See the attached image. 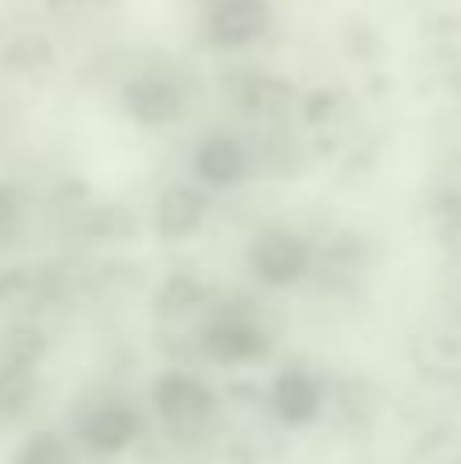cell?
I'll list each match as a JSON object with an SVG mask.
<instances>
[{
    "label": "cell",
    "instance_id": "cell-1",
    "mask_svg": "<svg viewBox=\"0 0 461 464\" xmlns=\"http://www.w3.org/2000/svg\"><path fill=\"white\" fill-rule=\"evenodd\" d=\"M274 354V334H270L261 305L245 294L217 297L201 326V359L217 367H258Z\"/></svg>",
    "mask_w": 461,
    "mask_h": 464
},
{
    "label": "cell",
    "instance_id": "cell-2",
    "mask_svg": "<svg viewBox=\"0 0 461 464\" xmlns=\"http://www.w3.org/2000/svg\"><path fill=\"white\" fill-rule=\"evenodd\" d=\"M152 411L163 428H168L176 440H192V436H209L217 432V420H221V395L204 383L201 375L184 367H172L160 371L152 379Z\"/></svg>",
    "mask_w": 461,
    "mask_h": 464
},
{
    "label": "cell",
    "instance_id": "cell-3",
    "mask_svg": "<svg viewBox=\"0 0 461 464\" xmlns=\"http://www.w3.org/2000/svg\"><path fill=\"white\" fill-rule=\"evenodd\" d=\"M225 98L250 127H294V119L302 114L299 86L274 70H258V65L225 73Z\"/></svg>",
    "mask_w": 461,
    "mask_h": 464
},
{
    "label": "cell",
    "instance_id": "cell-4",
    "mask_svg": "<svg viewBox=\"0 0 461 464\" xmlns=\"http://www.w3.org/2000/svg\"><path fill=\"white\" fill-rule=\"evenodd\" d=\"M119 106L143 130H163L184 119L188 90L172 65H139L119 82Z\"/></svg>",
    "mask_w": 461,
    "mask_h": 464
},
{
    "label": "cell",
    "instance_id": "cell-5",
    "mask_svg": "<svg viewBox=\"0 0 461 464\" xmlns=\"http://www.w3.org/2000/svg\"><path fill=\"white\" fill-rule=\"evenodd\" d=\"M245 265L266 289H294L315 273V245L294 228H258L245 245Z\"/></svg>",
    "mask_w": 461,
    "mask_h": 464
},
{
    "label": "cell",
    "instance_id": "cell-6",
    "mask_svg": "<svg viewBox=\"0 0 461 464\" xmlns=\"http://www.w3.org/2000/svg\"><path fill=\"white\" fill-rule=\"evenodd\" d=\"M327 395H331V379H323L307 362H286L270 383V408L286 428H310L327 416Z\"/></svg>",
    "mask_w": 461,
    "mask_h": 464
},
{
    "label": "cell",
    "instance_id": "cell-7",
    "mask_svg": "<svg viewBox=\"0 0 461 464\" xmlns=\"http://www.w3.org/2000/svg\"><path fill=\"white\" fill-rule=\"evenodd\" d=\"M274 29L270 0H209L204 8V41L221 53H241Z\"/></svg>",
    "mask_w": 461,
    "mask_h": 464
},
{
    "label": "cell",
    "instance_id": "cell-8",
    "mask_svg": "<svg viewBox=\"0 0 461 464\" xmlns=\"http://www.w3.org/2000/svg\"><path fill=\"white\" fill-rule=\"evenodd\" d=\"M212 217V192L196 179H172L163 184V192L155 196L152 208V228L163 245H184L196 232L209 225Z\"/></svg>",
    "mask_w": 461,
    "mask_h": 464
},
{
    "label": "cell",
    "instance_id": "cell-9",
    "mask_svg": "<svg viewBox=\"0 0 461 464\" xmlns=\"http://www.w3.org/2000/svg\"><path fill=\"white\" fill-rule=\"evenodd\" d=\"M143 436V420L131 403L103 400L78 420V444L90 457H123Z\"/></svg>",
    "mask_w": 461,
    "mask_h": 464
},
{
    "label": "cell",
    "instance_id": "cell-10",
    "mask_svg": "<svg viewBox=\"0 0 461 464\" xmlns=\"http://www.w3.org/2000/svg\"><path fill=\"white\" fill-rule=\"evenodd\" d=\"M253 176L250 168V147L241 135H229V130H209L201 143L192 147V179L204 184L209 192L221 188H237Z\"/></svg>",
    "mask_w": 461,
    "mask_h": 464
},
{
    "label": "cell",
    "instance_id": "cell-11",
    "mask_svg": "<svg viewBox=\"0 0 461 464\" xmlns=\"http://www.w3.org/2000/svg\"><path fill=\"white\" fill-rule=\"evenodd\" d=\"M408 359H413V371L425 383L461 395V326L457 322L421 330L413 338V346H408Z\"/></svg>",
    "mask_w": 461,
    "mask_h": 464
},
{
    "label": "cell",
    "instance_id": "cell-12",
    "mask_svg": "<svg viewBox=\"0 0 461 464\" xmlns=\"http://www.w3.org/2000/svg\"><path fill=\"white\" fill-rule=\"evenodd\" d=\"M241 139L250 147L253 176L290 179L302 168V143L294 139V127H250V135Z\"/></svg>",
    "mask_w": 461,
    "mask_h": 464
},
{
    "label": "cell",
    "instance_id": "cell-13",
    "mask_svg": "<svg viewBox=\"0 0 461 464\" xmlns=\"http://www.w3.org/2000/svg\"><path fill=\"white\" fill-rule=\"evenodd\" d=\"M380 411H384V395L376 392V383H368V379H331L327 416L343 432H372Z\"/></svg>",
    "mask_w": 461,
    "mask_h": 464
},
{
    "label": "cell",
    "instance_id": "cell-14",
    "mask_svg": "<svg viewBox=\"0 0 461 464\" xmlns=\"http://www.w3.org/2000/svg\"><path fill=\"white\" fill-rule=\"evenodd\" d=\"M49 351V334L41 322L33 318H13L0 330V367L13 371H41Z\"/></svg>",
    "mask_w": 461,
    "mask_h": 464
},
{
    "label": "cell",
    "instance_id": "cell-15",
    "mask_svg": "<svg viewBox=\"0 0 461 464\" xmlns=\"http://www.w3.org/2000/svg\"><path fill=\"white\" fill-rule=\"evenodd\" d=\"M78 232L86 245H123L135 237V212L123 204H94L78 217Z\"/></svg>",
    "mask_w": 461,
    "mask_h": 464
},
{
    "label": "cell",
    "instance_id": "cell-16",
    "mask_svg": "<svg viewBox=\"0 0 461 464\" xmlns=\"http://www.w3.org/2000/svg\"><path fill=\"white\" fill-rule=\"evenodd\" d=\"M429 220H433V237H437V245L461 265V188H449V184L433 188Z\"/></svg>",
    "mask_w": 461,
    "mask_h": 464
},
{
    "label": "cell",
    "instance_id": "cell-17",
    "mask_svg": "<svg viewBox=\"0 0 461 464\" xmlns=\"http://www.w3.org/2000/svg\"><path fill=\"white\" fill-rule=\"evenodd\" d=\"M405 464H461V428L437 424L429 432H421L417 444L408 449Z\"/></svg>",
    "mask_w": 461,
    "mask_h": 464
},
{
    "label": "cell",
    "instance_id": "cell-18",
    "mask_svg": "<svg viewBox=\"0 0 461 464\" xmlns=\"http://www.w3.org/2000/svg\"><path fill=\"white\" fill-rule=\"evenodd\" d=\"M425 45H429V53L437 57L441 65H449V70H461V13H437L429 21V29H425Z\"/></svg>",
    "mask_w": 461,
    "mask_h": 464
},
{
    "label": "cell",
    "instance_id": "cell-19",
    "mask_svg": "<svg viewBox=\"0 0 461 464\" xmlns=\"http://www.w3.org/2000/svg\"><path fill=\"white\" fill-rule=\"evenodd\" d=\"M37 395V371H13L0 367V420H16L29 411Z\"/></svg>",
    "mask_w": 461,
    "mask_h": 464
},
{
    "label": "cell",
    "instance_id": "cell-20",
    "mask_svg": "<svg viewBox=\"0 0 461 464\" xmlns=\"http://www.w3.org/2000/svg\"><path fill=\"white\" fill-rule=\"evenodd\" d=\"M13 464H74V460H70V444H65V436L41 428V432H33L29 440L16 449Z\"/></svg>",
    "mask_w": 461,
    "mask_h": 464
},
{
    "label": "cell",
    "instance_id": "cell-21",
    "mask_svg": "<svg viewBox=\"0 0 461 464\" xmlns=\"http://www.w3.org/2000/svg\"><path fill=\"white\" fill-rule=\"evenodd\" d=\"M5 57L13 70H45V65L54 62V45H49L41 33H25Z\"/></svg>",
    "mask_w": 461,
    "mask_h": 464
},
{
    "label": "cell",
    "instance_id": "cell-22",
    "mask_svg": "<svg viewBox=\"0 0 461 464\" xmlns=\"http://www.w3.org/2000/svg\"><path fill=\"white\" fill-rule=\"evenodd\" d=\"M16 232H21V204H16V196L8 192L5 184H0V253L16 240Z\"/></svg>",
    "mask_w": 461,
    "mask_h": 464
},
{
    "label": "cell",
    "instance_id": "cell-23",
    "mask_svg": "<svg viewBox=\"0 0 461 464\" xmlns=\"http://www.w3.org/2000/svg\"><path fill=\"white\" fill-rule=\"evenodd\" d=\"M54 13H98V8H111L114 0H45Z\"/></svg>",
    "mask_w": 461,
    "mask_h": 464
}]
</instances>
